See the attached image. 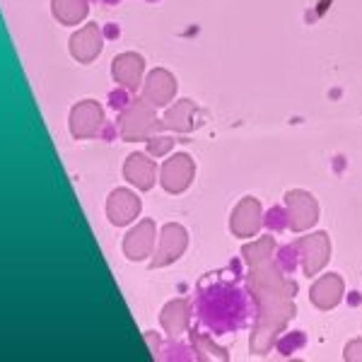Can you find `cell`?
<instances>
[{
	"instance_id": "cell-1",
	"label": "cell",
	"mask_w": 362,
	"mask_h": 362,
	"mask_svg": "<svg viewBox=\"0 0 362 362\" xmlns=\"http://www.w3.org/2000/svg\"><path fill=\"white\" fill-rule=\"evenodd\" d=\"M194 309L198 321L215 336L237 334L249 319H254V300L249 290H242L225 278L213 280V276L198 285Z\"/></svg>"
},
{
	"instance_id": "cell-2",
	"label": "cell",
	"mask_w": 362,
	"mask_h": 362,
	"mask_svg": "<svg viewBox=\"0 0 362 362\" xmlns=\"http://www.w3.org/2000/svg\"><path fill=\"white\" fill-rule=\"evenodd\" d=\"M251 300H254V331L249 348L254 355H266L276 346L288 321L297 314V307L293 297H285L283 293H251Z\"/></svg>"
},
{
	"instance_id": "cell-3",
	"label": "cell",
	"mask_w": 362,
	"mask_h": 362,
	"mask_svg": "<svg viewBox=\"0 0 362 362\" xmlns=\"http://www.w3.org/2000/svg\"><path fill=\"white\" fill-rule=\"evenodd\" d=\"M162 119H157V109L150 107L145 99H131V104L119 112V136L124 143L148 140L155 133H162Z\"/></svg>"
},
{
	"instance_id": "cell-4",
	"label": "cell",
	"mask_w": 362,
	"mask_h": 362,
	"mask_svg": "<svg viewBox=\"0 0 362 362\" xmlns=\"http://www.w3.org/2000/svg\"><path fill=\"white\" fill-rule=\"evenodd\" d=\"M189 249V232L179 223H167L157 235L155 251L150 254V268H167L177 264Z\"/></svg>"
},
{
	"instance_id": "cell-5",
	"label": "cell",
	"mask_w": 362,
	"mask_h": 362,
	"mask_svg": "<svg viewBox=\"0 0 362 362\" xmlns=\"http://www.w3.org/2000/svg\"><path fill=\"white\" fill-rule=\"evenodd\" d=\"M104 124H107V116H104V107L97 99H80L78 104H73L68 114V128L75 140H90L102 136Z\"/></svg>"
},
{
	"instance_id": "cell-6",
	"label": "cell",
	"mask_w": 362,
	"mask_h": 362,
	"mask_svg": "<svg viewBox=\"0 0 362 362\" xmlns=\"http://www.w3.org/2000/svg\"><path fill=\"white\" fill-rule=\"evenodd\" d=\"M196 179V162L186 153H169L167 160L162 162L160 174H157V184L172 196H179L194 184Z\"/></svg>"
},
{
	"instance_id": "cell-7",
	"label": "cell",
	"mask_w": 362,
	"mask_h": 362,
	"mask_svg": "<svg viewBox=\"0 0 362 362\" xmlns=\"http://www.w3.org/2000/svg\"><path fill=\"white\" fill-rule=\"evenodd\" d=\"M247 285H249V293H283L285 297H293V300L297 295V283L293 278L285 276L273 259L261 266H251Z\"/></svg>"
},
{
	"instance_id": "cell-8",
	"label": "cell",
	"mask_w": 362,
	"mask_h": 362,
	"mask_svg": "<svg viewBox=\"0 0 362 362\" xmlns=\"http://www.w3.org/2000/svg\"><path fill=\"white\" fill-rule=\"evenodd\" d=\"M104 44H107V39H104V34H102V25H97V22H85L83 27H78L70 34L68 51H70V56H73V61L83 63V66H90V63H95L97 58L102 56Z\"/></svg>"
},
{
	"instance_id": "cell-9",
	"label": "cell",
	"mask_w": 362,
	"mask_h": 362,
	"mask_svg": "<svg viewBox=\"0 0 362 362\" xmlns=\"http://www.w3.org/2000/svg\"><path fill=\"white\" fill-rule=\"evenodd\" d=\"M177 90L179 83L174 78V73H169L167 68H155L143 78L140 99H145L155 109H167L174 102V97H177Z\"/></svg>"
},
{
	"instance_id": "cell-10",
	"label": "cell",
	"mask_w": 362,
	"mask_h": 362,
	"mask_svg": "<svg viewBox=\"0 0 362 362\" xmlns=\"http://www.w3.org/2000/svg\"><path fill=\"white\" fill-rule=\"evenodd\" d=\"M104 213H107V220L114 227H128L136 223V218H140V213H143V201L133 189L119 186L107 196Z\"/></svg>"
},
{
	"instance_id": "cell-11",
	"label": "cell",
	"mask_w": 362,
	"mask_h": 362,
	"mask_svg": "<svg viewBox=\"0 0 362 362\" xmlns=\"http://www.w3.org/2000/svg\"><path fill=\"white\" fill-rule=\"evenodd\" d=\"M157 235H160V230H157L155 220L145 218V220H140V223H133L131 230L124 235V242H121L124 256L128 261H133V264L150 259V254L155 251V244H157Z\"/></svg>"
},
{
	"instance_id": "cell-12",
	"label": "cell",
	"mask_w": 362,
	"mask_h": 362,
	"mask_svg": "<svg viewBox=\"0 0 362 362\" xmlns=\"http://www.w3.org/2000/svg\"><path fill=\"white\" fill-rule=\"evenodd\" d=\"M285 208H288V227L293 232H307L319 220V203L309 191L293 189L285 194Z\"/></svg>"
},
{
	"instance_id": "cell-13",
	"label": "cell",
	"mask_w": 362,
	"mask_h": 362,
	"mask_svg": "<svg viewBox=\"0 0 362 362\" xmlns=\"http://www.w3.org/2000/svg\"><path fill=\"white\" fill-rule=\"evenodd\" d=\"M297 251H300V266L307 276H319L331 259V239L326 232H314L309 237L297 239Z\"/></svg>"
},
{
	"instance_id": "cell-14",
	"label": "cell",
	"mask_w": 362,
	"mask_h": 362,
	"mask_svg": "<svg viewBox=\"0 0 362 362\" xmlns=\"http://www.w3.org/2000/svg\"><path fill=\"white\" fill-rule=\"evenodd\" d=\"M261 227H264V208L259 198L244 196L230 215V232L239 239H251L259 235Z\"/></svg>"
},
{
	"instance_id": "cell-15",
	"label": "cell",
	"mask_w": 362,
	"mask_h": 362,
	"mask_svg": "<svg viewBox=\"0 0 362 362\" xmlns=\"http://www.w3.org/2000/svg\"><path fill=\"white\" fill-rule=\"evenodd\" d=\"M121 172H124V179L136 191H150L157 184L160 167H157L155 157H150L148 153H131L124 160V169Z\"/></svg>"
},
{
	"instance_id": "cell-16",
	"label": "cell",
	"mask_w": 362,
	"mask_h": 362,
	"mask_svg": "<svg viewBox=\"0 0 362 362\" xmlns=\"http://www.w3.org/2000/svg\"><path fill=\"white\" fill-rule=\"evenodd\" d=\"M112 78L119 87L128 92H140L145 78V58L136 51H124V54L114 56L112 61Z\"/></svg>"
},
{
	"instance_id": "cell-17",
	"label": "cell",
	"mask_w": 362,
	"mask_h": 362,
	"mask_svg": "<svg viewBox=\"0 0 362 362\" xmlns=\"http://www.w3.org/2000/svg\"><path fill=\"white\" fill-rule=\"evenodd\" d=\"M162 126H165V131L174 133H191L201 126V112H198L194 99H179V102L169 104L165 116H162Z\"/></svg>"
},
{
	"instance_id": "cell-18",
	"label": "cell",
	"mask_w": 362,
	"mask_h": 362,
	"mask_svg": "<svg viewBox=\"0 0 362 362\" xmlns=\"http://www.w3.org/2000/svg\"><path fill=\"white\" fill-rule=\"evenodd\" d=\"M346 295V285H343V278L338 273H329V276H321L317 283L309 290V300L312 305L321 309V312H329L334 309L338 302Z\"/></svg>"
},
{
	"instance_id": "cell-19",
	"label": "cell",
	"mask_w": 362,
	"mask_h": 362,
	"mask_svg": "<svg viewBox=\"0 0 362 362\" xmlns=\"http://www.w3.org/2000/svg\"><path fill=\"white\" fill-rule=\"evenodd\" d=\"M191 317H194V307L186 297H179V300H172L162 307L160 312V326L167 331L169 336H179L184 331H189L191 326Z\"/></svg>"
},
{
	"instance_id": "cell-20",
	"label": "cell",
	"mask_w": 362,
	"mask_h": 362,
	"mask_svg": "<svg viewBox=\"0 0 362 362\" xmlns=\"http://www.w3.org/2000/svg\"><path fill=\"white\" fill-rule=\"evenodd\" d=\"M51 15L58 25L78 27L90 15V0H51Z\"/></svg>"
},
{
	"instance_id": "cell-21",
	"label": "cell",
	"mask_w": 362,
	"mask_h": 362,
	"mask_svg": "<svg viewBox=\"0 0 362 362\" xmlns=\"http://www.w3.org/2000/svg\"><path fill=\"white\" fill-rule=\"evenodd\" d=\"M273 254H276V239H273L271 235L259 237V239H254V242H249L242 247V259L247 261L249 268L271 261Z\"/></svg>"
},
{
	"instance_id": "cell-22",
	"label": "cell",
	"mask_w": 362,
	"mask_h": 362,
	"mask_svg": "<svg viewBox=\"0 0 362 362\" xmlns=\"http://www.w3.org/2000/svg\"><path fill=\"white\" fill-rule=\"evenodd\" d=\"M191 343H194V353H198L196 358H201V360H213V358L227 360V350L218 348L213 343V338L201 334V331H194V334H191Z\"/></svg>"
},
{
	"instance_id": "cell-23",
	"label": "cell",
	"mask_w": 362,
	"mask_h": 362,
	"mask_svg": "<svg viewBox=\"0 0 362 362\" xmlns=\"http://www.w3.org/2000/svg\"><path fill=\"white\" fill-rule=\"evenodd\" d=\"M273 261L285 276H293L300 266V251H297V244H283L276 254H273Z\"/></svg>"
},
{
	"instance_id": "cell-24",
	"label": "cell",
	"mask_w": 362,
	"mask_h": 362,
	"mask_svg": "<svg viewBox=\"0 0 362 362\" xmlns=\"http://www.w3.org/2000/svg\"><path fill=\"white\" fill-rule=\"evenodd\" d=\"M307 346V334L305 331H290V334H280L278 336V341H276V348L283 358H288V355H293V353H297V350H302Z\"/></svg>"
},
{
	"instance_id": "cell-25",
	"label": "cell",
	"mask_w": 362,
	"mask_h": 362,
	"mask_svg": "<svg viewBox=\"0 0 362 362\" xmlns=\"http://www.w3.org/2000/svg\"><path fill=\"white\" fill-rule=\"evenodd\" d=\"M145 145H148V153L150 157H155V160H162V157H167L169 153L174 150V145H177V140L172 136H167V133H155V136H150L145 140Z\"/></svg>"
},
{
	"instance_id": "cell-26",
	"label": "cell",
	"mask_w": 362,
	"mask_h": 362,
	"mask_svg": "<svg viewBox=\"0 0 362 362\" xmlns=\"http://www.w3.org/2000/svg\"><path fill=\"white\" fill-rule=\"evenodd\" d=\"M264 227L273 235L288 230V208L285 206H273L264 213Z\"/></svg>"
},
{
	"instance_id": "cell-27",
	"label": "cell",
	"mask_w": 362,
	"mask_h": 362,
	"mask_svg": "<svg viewBox=\"0 0 362 362\" xmlns=\"http://www.w3.org/2000/svg\"><path fill=\"white\" fill-rule=\"evenodd\" d=\"M131 95L133 92H128V90H124V87L116 85V90L109 92V107H112L114 112H124L128 104H131Z\"/></svg>"
},
{
	"instance_id": "cell-28",
	"label": "cell",
	"mask_w": 362,
	"mask_h": 362,
	"mask_svg": "<svg viewBox=\"0 0 362 362\" xmlns=\"http://www.w3.org/2000/svg\"><path fill=\"white\" fill-rule=\"evenodd\" d=\"M343 358L350 362H362V338H355V341L348 343L346 350H343Z\"/></svg>"
},
{
	"instance_id": "cell-29",
	"label": "cell",
	"mask_w": 362,
	"mask_h": 362,
	"mask_svg": "<svg viewBox=\"0 0 362 362\" xmlns=\"http://www.w3.org/2000/svg\"><path fill=\"white\" fill-rule=\"evenodd\" d=\"M102 34H104V39H119V34H121V29L116 22H107V25H102Z\"/></svg>"
},
{
	"instance_id": "cell-30",
	"label": "cell",
	"mask_w": 362,
	"mask_h": 362,
	"mask_svg": "<svg viewBox=\"0 0 362 362\" xmlns=\"http://www.w3.org/2000/svg\"><path fill=\"white\" fill-rule=\"evenodd\" d=\"M102 3H104V5H116L119 0H102Z\"/></svg>"
},
{
	"instance_id": "cell-31",
	"label": "cell",
	"mask_w": 362,
	"mask_h": 362,
	"mask_svg": "<svg viewBox=\"0 0 362 362\" xmlns=\"http://www.w3.org/2000/svg\"><path fill=\"white\" fill-rule=\"evenodd\" d=\"M148 3H157V0H148Z\"/></svg>"
}]
</instances>
